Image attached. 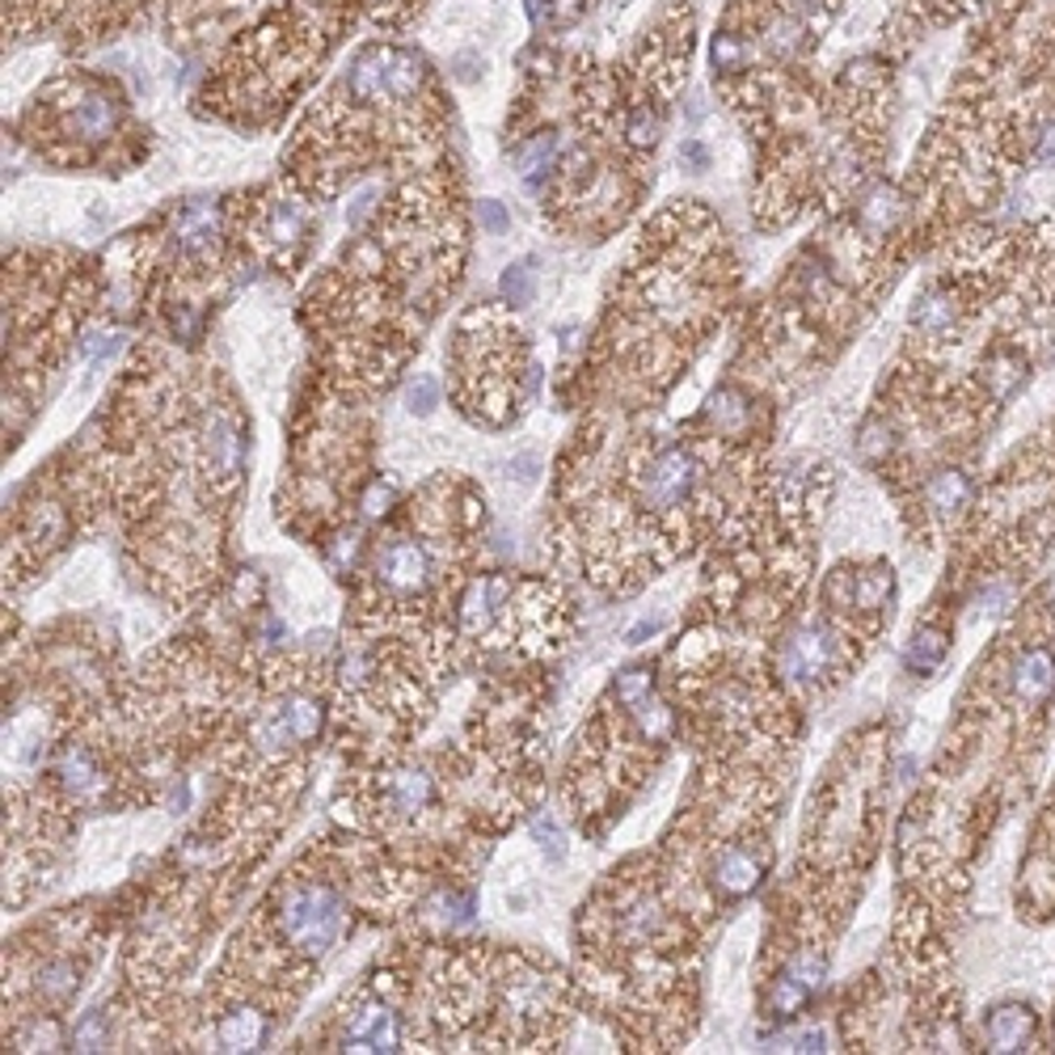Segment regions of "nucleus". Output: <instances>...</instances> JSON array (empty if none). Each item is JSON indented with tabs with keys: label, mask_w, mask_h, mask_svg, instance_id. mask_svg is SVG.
<instances>
[{
	"label": "nucleus",
	"mask_w": 1055,
	"mask_h": 1055,
	"mask_svg": "<svg viewBox=\"0 0 1055 1055\" xmlns=\"http://www.w3.org/2000/svg\"><path fill=\"white\" fill-rule=\"evenodd\" d=\"M343 920H347L343 895L325 883H296L279 899V933L288 938V946L304 950L313 958H322L338 942Z\"/></svg>",
	"instance_id": "nucleus-1"
},
{
	"label": "nucleus",
	"mask_w": 1055,
	"mask_h": 1055,
	"mask_svg": "<svg viewBox=\"0 0 1055 1055\" xmlns=\"http://www.w3.org/2000/svg\"><path fill=\"white\" fill-rule=\"evenodd\" d=\"M702 482V464L693 452L684 448H667L663 457L650 460V469L642 473V498L650 507L667 512V507H680L684 498H693V490Z\"/></svg>",
	"instance_id": "nucleus-2"
},
{
	"label": "nucleus",
	"mask_w": 1055,
	"mask_h": 1055,
	"mask_svg": "<svg viewBox=\"0 0 1055 1055\" xmlns=\"http://www.w3.org/2000/svg\"><path fill=\"white\" fill-rule=\"evenodd\" d=\"M832 659H837V633L828 625L811 621L785 638L782 676L794 680V684H811V680H819L832 667Z\"/></svg>",
	"instance_id": "nucleus-3"
},
{
	"label": "nucleus",
	"mask_w": 1055,
	"mask_h": 1055,
	"mask_svg": "<svg viewBox=\"0 0 1055 1055\" xmlns=\"http://www.w3.org/2000/svg\"><path fill=\"white\" fill-rule=\"evenodd\" d=\"M377 574L389 592L414 596V592H423L427 579H431V553L418 541H409V537H393V541L377 553Z\"/></svg>",
	"instance_id": "nucleus-4"
},
{
	"label": "nucleus",
	"mask_w": 1055,
	"mask_h": 1055,
	"mask_svg": "<svg viewBox=\"0 0 1055 1055\" xmlns=\"http://www.w3.org/2000/svg\"><path fill=\"white\" fill-rule=\"evenodd\" d=\"M347 1043H351V1052H397V1043H402L397 1018L384 1005H368V1009L355 1013Z\"/></svg>",
	"instance_id": "nucleus-5"
},
{
	"label": "nucleus",
	"mask_w": 1055,
	"mask_h": 1055,
	"mask_svg": "<svg viewBox=\"0 0 1055 1055\" xmlns=\"http://www.w3.org/2000/svg\"><path fill=\"white\" fill-rule=\"evenodd\" d=\"M1013 693L1022 705H1043L1055 693V659L1047 650H1026L1013 667Z\"/></svg>",
	"instance_id": "nucleus-6"
},
{
	"label": "nucleus",
	"mask_w": 1055,
	"mask_h": 1055,
	"mask_svg": "<svg viewBox=\"0 0 1055 1055\" xmlns=\"http://www.w3.org/2000/svg\"><path fill=\"white\" fill-rule=\"evenodd\" d=\"M984 1034H988V1047L992 1052H1022L1034 1034V1013L1030 1005H1001L988 1013L984 1022Z\"/></svg>",
	"instance_id": "nucleus-7"
},
{
	"label": "nucleus",
	"mask_w": 1055,
	"mask_h": 1055,
	"mask_svg": "<svg viewBox=\"0 0 1055 1055\" xmlns=\"http://www.w3.org/2000/svg\"><path fill=\"white\" fill-rule=\"evenodd\" d=\"M322 727V709L308 702V697H292L283 702V709L274 714L271 722L258 727V739L262 743H279V739H313Z\"/></svg>",
	"instance_id": "nucleus-8"
},
{
	"label": "nucleus",
	"mask_w": 1055,
	"mask_h": 1055,
	"mask_svg": "<svg viewBox=\"0 0 1055 1055\" xmlns=\"http://www.w3.org/2000/svg\"><path fill=\"white\" fill-rule=\"evenodd\" d=\"M760 874H764V857H756L752 849H731V853H722V857H718V866H714V883H718V891H722V895L739 899V895L756 891Z\"/></svg>",
	"instance_id": "nucleus-9"
},
{
	"label": "nucleus",
	"mask_w": 1055,
	"mask_h": 1055,
	"mask_svg": "<svg viewBox=\"0 0 1055 1055\" xmlns=\"http://www.w3.org/2000/svg\"><path fill=\"white\" fill-rule=\"evenodd\" d=\"M347 89H351V98H359V102L389 98V47H368V52L359 55L351 64Z\"/></svg>",
	"instance_id": "nucleus-10"
},
{
	"label": "nucleus",
	"mask_w": 1055,
	"mask_h": 1055,
	"mask_svg": "<svg viewBox=\"0 0 1055 1055\" xmlns=\"http://www.w3.org/2000/svg\"><path fill=\"white\" fill-rule=\"evenodd\" d=\"M207 464L220 478H233L242 469V427L228 414H212L207 418Z\"/></svg>",
	"instance_id": "nucleus-11"
},
{
	"label": "nucleus",
	"mask_w": 1055,
	"mask_h": 1055,
	"mask_svg": "<svg viewBox=\"0 0 1055 1055\" xmlns=\"http://www.w3.org/2000/svg\"><path fill=\"white\" fill-rule=\"evenodd\" d=\"M431 777L427 773H418V768H406V773H393L389 777V789H384V803L393 807L397 815H418L427 811V803H431Z\"/></svg>",
	"instance_id": "nucleus-12"
},
{
	"label": "nucleus",
	"mask_w": 1055,
	"mask_h": 1055,
	"mask_svg": "<svg viewBox=\"0 0 1055 1055\" xmlns=\"http://www.w3.org/2000/svg\"><path fill=\"white\" fill-rule=\"evenodd\" d=\"M216 233H220V216L212 203H199L190 207L187 216L178 220V245L187 254H212L216 249Z\"/></svg>",
	"instance_id": "nucleus-13"
},
{
	"label": "nucleus",
	"mask_w": 1055,
	"mask_h": 1055,
	"mask_svg": "<svg viewBox=\"0 0 1055 1055\" xmlns=\"http://www.w3.org/2000/svg\"><path fill=\"white\" fill-rule=\"evenodd\" d=\"M929 507L942 515H954L963 512L967 503H972V478L963 473V469H938L933 478H929Z\"/></svg>",
	"instance_id": "nucleus-14"
},
{
	"label": "nucleus",
	"mask_w": 1055,
	"mask_h": 1055,
	"mask_svg": "<svg viewBox=\"0 0 1055 1055\" xmlns=\"http://www.w3.org/2000/svg\"><path fill=\"white\" fill-rule=\"evenodd\" d=\"M262 1034H267V1026H262V1018L254 1009H233L216 1026V1039L224 1052H254L262 1043Z\"/></svg>",
	"instance_id": "nucleus-15"
},
{
	"label": "nucleus",
	"mask_w": 1055,
	"mask_h": 1055,
	"mask_svg": "<svg viewBox=\"0 0 1055 1055\" xmlns=\"http://www.w3.org/2000/svg\"><path fill=\"white\" fill-rule=\"evenodd\" d=\"M954 317H958V304H954V296L942 292V288H929V292L917 300V308H912V325H917L920 334H946L950 325H954Z\"/></svg>",
	"instance_id": "nucleus-16"
},
{
	"label": "nucleus",
	"mask_w": 1055,
	"mask_h": 1055,
	"mask_svg": "<svg viewBox=\"0 0 1055 1055\" xmlns=\"http://www.w3.org/2000/svg\"><path fill=\"white\" fill-rule=\"evenodd\" d=\"M946 650H950V638L942 633V629H917L912 633V642H908V667L912 672H938L942 667V659H946Z\"/></svg>",
	"instance_id": "nucleus-17"
},
{
	"label": "nucleus",
	"mask_w": 1055,
	"mask_h": 1055,
	"mask_svg": "<svg viewBox=\"0 0 1055 1055\" xmlns=\"http://www.w3.org/2000/svg\"><path fill=\"white\" fill-rule=\"evenodd\" d=\"M748 418H752V406H748V397H743L739 389H722V393L709 402V423L722 435H743Z\"/></svg>",
	"instance_id": "nucleus-18"
},
{
	"label": "nucleus",
	"mask_w": 1055,
	"mask_h": 1055,
	"mask_svg": "<svg viewBox=\"0 0 1055 1055\" xmlns=\"http://www.w3.org/2000/svg\"><path fill=\"white\" fill-rule=\"evenodd\" d=\"M423 85V59L409 52H397L389 47V98L402 102V98H414Z\"/></svg>",
	"instance_id": "nucleus-19"
},
{
	"label": "nucleus",
	"mask_w": 1055,
	"mask_h": 1055,
	"mask_svg": "<svg viewBox=\"0 0 1055 1055\" xmlns=\"http://www.w3.org/2000/svg\"><path fill=\"white\" fill-rule=\"evenodd\" d=\"M114 119H119V110H114V98H106V93H89L81 106H77V114H72V123H77V132L89 139H102L114 127Z\"/></svg>",
	"instance_id": "nucleus-20"
},
{
	"label": "nucleus",
	"mask_w": 1055,
	"mask_h": 1055,
	"mask_svg": "<svg viewBox=\"0 0 1055 1055\" xmlns=\"http://www.w3.org/2000/svg\"><path fill=\"white\" fill-rule=\"evenodd\" d=\"M553 157H558V136H553V132H541V136L528 139V144H519V153H515V165H519L524 182H537L541 173H549Z\"/></svg>",
	"instance_id": "nucleus-21"
},
{
	"label": "nucleus",
	"mask_w": 1055,
	"mask_h": 1055,
	"mask_svg": "<svg viewBox=\"0 0 1055 1055\" xmlns=\"http://www.w3.org/2000/svg\"><path fill=\"white\" fill-rule=\"evenodd\" d=\"M1022 380H1026V359L1018 351H997L988 359V389H992V397H1009Z\"/></svg>",
	"instance_id": "nucleus-22"
},
{
	"label": "nucleus",
	"mask_w": 1055,
	"mask_h": 1055,
	"mask_svg": "<svg viewBox=\"0 0 1055 1055\" xmlns=\"http://www.w3.org/2000/svg\"><path fill=\"white\" fill-rule=\"evenodd\" d=\"M899 194H895L891 187H874L866 194V203H862V224H866L869 233H887L895 224V216H899Z\"/></svg>",
	"instance_id": "nucleus-23"
},
{
	"label": "nucleus",
	"mask_w": 1055,
	"mask_h": 1055,
	"mask_svg": "<svg viewBox=\"0 0 1055 1055\" xmlns=\"http://www.w3.org/2000/svg\"><path fill=\"white\" fill-rule=\"evenodd\" d=\"M811 984L807 979H798L794 972H782V979L773 984V1009L777 1013H794V1009H803V1005L811 1001Z\"/></svg>",
	"instance_id": "nucleus-24"
},
{
	"label": "nucleus",
	"mask_w": 1055,
	"mask_h": 1055,
	"mask_svg": "<svg viewBox=\"0 0 1055 1055\" xmlns=\"http://www.w3.org/2000/svg\"><path fill=\"white\" fill-rule=\"evenodd\" d=\"M803 43H807V30H803L798 18H773L768 22V47L777 55H794Z\"/></svg>",
	"instance_id": "nucleus-25"
},
{
	"label": "nucleus",
	"mask_w": 1055,
	"mask_h": 1055,
	"mask_svg": "<svg viewBox=\"0 0 1055 1055\" xmlns=\"http://www.w3.org/2000/svg\"><path fill=\"white\" fill-rule=\"evenodd\" d=\"M650 693H654V672L650 667H625L621 680H617V702L638 705Z\"/></svg>",
	"instance_id": "nucleus-26"
},
{
	"label": "nucleus",
	"mask_w": 1055,
	"mask_h": 1055,
	"mask_svg": "<svg viewBox=\"0 0 1055 1055\" xmlns=\"http://www.w3.org/2000/svg\"><path fill=\"white\" fill-rule=\"evenodd\" d=\"M857 592H862V604L866 608H883L887 599H891V570H869V574H862L857 579Z\"/></svg>",
	"instance_id": "nucleus-27"
},
{
	"label": "nucleus",
	"mask_w": 1055,
	"mask_h": 1055,
	"mask_svg": "<svg viewBox=\"0 0 1055 1055\" xmlns=\"http://www.w3.org/2000/svg\"><path fill=\"white\" fill-rule=\"evenodd\" d=\"M714 64H718L722 72H739V68L748 64V47H743V38H734V34H718V38H714Z\"/></svg>",
	"instance_id": "nucleus-28"
},
{
	"label": "nucleus",
	"mask_w": 1055,
	"mask_h": 1055,
	"mask_svg": "<svg viewBox=\"0 0 1055 1055\" xmlns=\"http://www.w3.org/2000/svg\"><path fill=\"white\" fill-rule=\"evenodd\" d=\"M532 837L545 844V853L553 857V862H562V853H566V837H562V828L549 819V815H532Z\"/></svg>",
	"instance_id": "nucleus-29"
},
{
	"label": "nucleus",
	"mask_w": 1055,
	"mask_h": 1055,
	"mask_svg": "<svg viewBox=\"0 0 1055 1055\" xmlns=\"http://www.w3.org/2000/svg\"><path fill=\"white\" fill-rule=\"evenodd\" d=\"M503 296L512 300V304H528V300H532V271H528L524 262L503 274Z\"/></svg>",
	"instance_id": "nucleus-30"
},
{
	"label": "nucleus",
	"mask_w": 1055,
	"mask_h": 1055,
	"mask_svg": "<svg viewBox=\"0 0 1055 1055\" xmlns=\"http://www.w3.org/2000/svg\"><path fill=\"white\" fill-rule=\"evenodd\" d=\"M853 592H857V579H853L849 570H837V574L828 579V587H823V596H828L832 608H853Z\"/></svg>",
	"instance_id": "nucleus-31"
},
{
	"label": "nucleus",
	"mask_w": 1055,
	"mask_h": 1055,
	"mask_svg": "<svg viewBox=\"0 0 1055 1055\" xmlns=\"http://www.w3.org/2000/svg\"><path fill=\"white\" fill-rule=\"evenodd\" d=\"M300 233H304V220H300L296 207H274V216H271L274 242H296Z\"/></svg>",
	"instance_id": "nucleus-32"
},
{
	"label": "nucleus",
	"mask_w": 1055,
	"mask_h": 1055,
	"mask_svg": "<svg viewBox=\"0 0 1055 1055\" xmlns=\"http://www.w3.org/2000/svg\"><path fill=\"white\" fill-rule=\"evenodd\" d=\"M77 1047H81V1052H102V1047H106V1026H102V1013H89L81 1026H77Z\"/></svg>",
	"instance_id": "nucleus-33"
},
{
	"label": "nucleus",
	"mask_w": 1055,
	"mask_h": 1055,
	"mask_svg": "<svg viewBox=\"0 0 1055 1055\" xmlns=\"http://www.w3.org/2000/svg\"><path fill=\"white\" fill-rule=\"evenodd\" d=\"M435 397H439V389H435L431 377H418L414 384H409V393H406V402H409V409H414V414H431Z\"/></svg>",
	"instance_id": "nucleus-34"
},
{
	"label": "nucleus",
	"mask_w": 1055,
	"mask_h": 1055,
	"mask_svg": "<svg viewBox=\"0 0 1055 1055\" xmlns=\"http://www.w3.org/2000/svg\"><path fill=\"white\" fill-rule=\"evenodd\" d=\"M629 139H633V144H654V139H659V119L650 114V106L633 110V119H629Z\"/></svg>",
	"instance_id": "nucleus-35"
},
{
	"label": "nucleus",
	"mask_w": 1055,
	"mask_h": 1055,
	"mask_svg": "<svg viewBox=\"0 0 1055 1055\" xmlns=\"http://www.w3.org/2000/svg\"><path fill=\"white\" fill-rule=\"evenodd\" d=\"M862 452H866L869 460L883 457V452H891V431H887L883 423H869L866 431H862Z\"/></svg>",
	"instance_id": "nucleus-36"
},
{
	"label": "nucleus",
	"mask_w": 1055,
	"mask_h": 1055,
	"mask_svg": "<svg viewBox=\"0 0 1055 1055\" xmlns=\"http://www.w3.org/2000/svg\"><path fill=\"white\" fill-rule=\"evenodd\" d=\"M478 220L486 224L490 233H503V228H507V212H503V203H494V199H486V203L478 207Z\"/></svg>",
	"instance_id": "nucleus-37"
},
{
	"label": "nucleus",
	"mask_w": 1055,
	"mask_h": 1055,
	"mask_svg": "<svg viewBox=\"0 0 1055 1055\" xmlns=\"http://www.w3.org/2000/svg\"><path fill=\"white\" fill-rule=\"evenodd\" d=\"M785 1043H789V1052H819V1047H823V1034H819V1030H807V1034H789Z\"/></svg>",
	"instance_id": "nucleus-38"
},
{
	"label": "nucleus",
	"mask_w": 1055,
	"mask_h": 1055,
	"mask_svg": "<svg viewBox=\"0 0 1055 1055\" xmlns=\"http://www.w3.org/2000/svg\"><path fill=\"white\" fill-rule=\"evenodd\" d=\"M389 498H393V490H389V486H372V490H368V498H363V512H368V515L389 512Z\"/></svg>",
	"instance_id": "nucleus-39"
},
{
	"label": "nucleus",
	"mask_w": 1055,
	"mask_h": 1055,
	"mask_svg": "<svg viewBox=\"0 0 1055 1055\" xmlns=\"http://www.w3.org/2000/svg\"><path fill=\"white\" fill-rule=\"evenodd\" d=\"M1039 161H1055V123H1047L1043 132H1039Z\"/></svg>",
	"instance_id": "nucleus-40"
},
{
	"label": "nucleus",
	"mask_w": 1055,
	"mask_h": 1055,
	"mask_svg": "<svg viewBox=\"0 0 1055 1055\" xmlns=\"http://www.w3.org/2000/svg\"><path fill=\"white\" fill-rule=\"evenodd\" d=\"M659 629H663V621H642V625H633L625 642H629V647H642V638H650V633H659Z\"/></svg>",
	"instance_id": "nucleus-41"
},
{
	"label": "nucleus",
	"mask_w": 1055,
	"mask_h": 1055,
	"mask_svg": "<svg viewBox=\"0 0 1055 1055\" xmlns=\"http://www.w3.org/2000/svg\"><path fill=\"white\" fill-rule=\"evenodd\" d=\"M579 13V0H558V22H570Z\"/></svg>",
	"instance_id": "nucleus-42"
},
{
	"label": "nucleus",
	"mask_w": 1055,
	"mask_h": 1055,
	"mask_svg": "<svg viewBox=\"0 0 1055 1055\" xmlns=\"http://www.w3.org/2000/svg\"><path fill=\"white\" fill-rule=\"evenodd\" d=\"M684 157H688L693 165H705V153L697 148V144H688V148H684Z\"/></svg>",
	"instance_id": "nucleus-43"
}]
</instances>
